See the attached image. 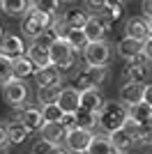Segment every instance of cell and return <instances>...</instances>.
Listing matches in <instances>:
<instances>
[{"label":"cell","instance_id":"6da1fadb","mask_svg":"<svg viewBox=\"0 0 152 154\" xmlns=\"http://www.w3.org/2000/svg\"><path fill=\"white\" fill-rule=\"evenodd\" d=\"M97 120H99V127L111 136V134H115V131L127 127V122H129V108L122 101H106V106L101 108Z\"/></svg>","mask_w":152,"mask_h":154},{"label":"cell","instance_id":"7a4b0ae2","mask_svg":"<svg viewBox=\"0 0 152 154\" xmlns=\"http://www.w3.org/2000/svg\"><path fill=\"white\" fill-rule=\"evenodd\" d=\"M76 55H78V53L74 51V46H71L67 39H58L55 44L51 46V64L60 71L71 69L74 62H76Z\"/></svg>","mask_w":152,"mask_h":154},{"label":"cell","instance_id":"3957f363","mask_svg":"<svg viewBox=\"0 0 152 154\" xmlns=\"http://www.w3.org/2000/svg\"><path fill=\"white\" fill-rule=\"evenodd\" d=\"M92 138H95V134L88 131V129H67V138H65V143H67V149H69V152L88 154L90 145H92Z\"/></svg>","mask_w":152,"mask_h":154},{"label":"cell","instance_id":"277c9868","mask_svg":"<svg viewBox=\"0 0 152 154\" xmlns=\"http://www.w3.org/2000/svg\"><path fill=\"white\" fill-rule=\"evenodd\" d=\"M83 58L88 67H95V69H104L111 58V46L106 42H95V44H88V48L83 51Z\"/></svg>","mask_w":152,"mask_h":154},{"label":"cell","instance_id":"5b68a950","mask_svg":"<svg viewBox=\"0 0 152 154\" xmlns=\"http://www.w3.org/2000/svg\"><path fill=\"white\" fill-rule=\"evenodd\" d=\"M104 78H106V67L104 69H95V67H85V69H81L78 74H76L74 78V88L78 92H85V90H92V88H97L99 83H104Z\"/></svg>","mask_w":152,"mask_h":154},{"label":"cell","instance_id":"8992f818","mask_svg":"<svg viewBox=\"0 0 152 154\" xmlns=\"http://www.w3.org/2000/svg\"><path fill=\"white\" fill-rule=\"evenodd\" d=\"M111 138V143H113V147L118 149V152H125V149H129L131 145H136L138 143V127L131 122H127L125 129H120V131H115V134L108 136Z\"/></svg>","mask_w":152,"mask_h":154},{"label":"cell","instance_id":"52a82bcc","mask_svg":"<svg viewBox=\"0 0 152 154\" xmlns=\"http://www.w3.org/2000/svg\"><path fill=\"white\" fill-rule=\"evenodd\" d=\"M2 97L9 106H23L25 97H28V88H25L23 81L19 78H12L7 85H2Z\"/></svg>","mask_w":152,"mask_h":154},{"label":"cell","instance_id":"ba28073f","mask_svg":"<svg viewBox=\"0 0 152 154\" xmlns=\"http://www.w3.org/2000/svg\"><path fill=\"white\" fill-rule=\"evenodd\" d=\"M0 55L9 60H19L25 55V44L19 35H5L0 42Z\"/></svg>","mask_w":152,"mask_h":154},{"label":"cell","instance_id":"9c48e42d","mask_svg":"<svg viewBox=\"0 0 152 154\" xmlns=\"http://www.w3.org/2000/svg\"><path fill=\"white\" fill-rule=\"evenodd\" d=\"M58 108L62 110L65 115H76L81 110V92L76 88H62L60 99H58Z\"/></svg>","mask_w":152,"mask_h":154},{"label":"cell","instance_id":"30bf717a","mask_svg":"<svg viewBox=\"0 0 152 154\" xmlns=\"http://www.w3.org/2000/svg\"><path fill=\"white\" fill-rule=\"evenodd\" d=\"M145 88H147V85H143V83H125V85L120 88V101L125 103L127 108H131V106H138V103H143Z\"/></svg>","mask_w":152,"mask_h":154},{"label":"cell","instance_id":"8fae6325","mask_svg":"<svg viewBox=\"0 0 152 154\" xmlns=\"http://www.w3.org/2000/svg\"><path fill=\"white\" fill-rule=\"evenodd\" d=\"M19 122L23 124L28 131H42V129L46 127L44 115H42V108H37V106H28V108L21 110Z\"/></svg>","mask_w":152,"mask_h":154},{"label":"cell","instance_id":"7c38bea8","mask_svg":"<svg viewBox=\"0 0 152 154\" xmlns=\"http://www.w3.org/2000/svg\"><path fill=\"white\" fill-rule=\"evenodd\" d=\"M125 37L136 39V42H143V44H145L147 39L152 37L147 21H145V19H129V21L125 23Z\"/></svg>","mask_w":152,"mask_h":154},{"label":"cell","instance_id":"4fadbf2b","mask_svg":"<svg viewBox=\"0 0 152 154\" xmlns=\"http://www.w3.org/2000/svg\"><path fill=\"white\" fill-rule=\"evenodd\" d=\"M104 106H106V101L101 99V94H99L97 88L81 92V110H88V113H92V115L99 117V113H101Z\"/></svg>","mask_w":152,"mask_h":154},{"label":"cell","instance_id":"5bb4252c","mask_svg":"<svg viewBox=\"0 0 152 154\" xmlns=\"http://www.w3.org/2000/svg\"><path fill=\"white\" fill-rule=\"evenodd\" d=\"M108 30V23L106 21L97 19V16H90V21L85 23L83 32H85V37H88L90 44H95V42H104V35Z\"/></svg>","mask_w":152,"mask_h":154},{"label":"cell","instance_id":"9a60e30c","mask_svg":"<svg viewBox=\"0 0 152 154\" xmlns=\"http://www.w3.org/2000/svg\"><path fill=\"white\" fill-rule=\"evenodd\" d=\"M35 83L37 88H55V85L62 83V76H60V69H55L53 64L46 67V69H39L37 76H35ZM62 88V85H60Z\"/></svg>","mask_w":152,"mask_h":154},{"label":"cell","instance_id":"2e32d148","mask_svg":"<svg viewBox=\"0 0 152 154\" xmlns=\"http://www.w3.org/2000/svg\"><path fill=\"white\" fill-rule=\"evenodd\" d=\"M145 51V44L143 42H136V39H129V37H125V39H120V44H118V55H120L122 60H134L136 55H141V53Z\"/></svg>","mask_w":152,"mask_h":154},{"label":"cell","instance_id":"e0dca14e","mask_svg":"<svg viewBox=\"0 0 152 154\" xmlns=\"http://www.w3.org/2000/svg\"><path fill=\"white\" fill-rule=\"evenodd\" d=\"M28 58L32 60V64H35L37 69H46V67H51V51H49V48H42V46H37V44L28 46Z\"/></svg>","mask_w":152,"mask_h":154},{"label":"cell","instance_id":"ac0fdd59","mask_svg":"<svg viewBox=\"0 0 152 154\" xmlns=\"http://www.w3.org/2000/svg\"><path fill=\"white\" fill-rule=\"evenodd\" d=\"M62 21L67 23L69 30H83L85 23L90 21V16L83 12V9H67V12L62 14Z\"/></svg>","mask_w":152,"mask_h":154},{"label":"cell","instance_id":"d6986e66","mask_svg":"<svg viewBox=\"0 0 152 154\" xmlns=\"http://www.w3.org/2000/svg\"><path fill=\"white\" fill-rule=\"evenodd\" d=\"M37 67L32 64V60L28 58V55H23V58L14 60V78H19V81H23V78H30V76H37Z\"/></svg>","mask_w":152,"mask_h":154},{"label":"cell","instance_id":"ffe728a7","mask_svg":"<svg viewBox=\"0 0 152 154\" xmlns=\"http://www.w3.org/2000/svg\"><path fill=\"white\" fill-rule=\"evenodd\" d=\"M150 74V67H138V64H125V83H143L145 85V78Z\"/></svg>","mask_w":152,"mask_h":154},{"label":"cell","instance_id":"44dd1931","mask_svg":"<svg viewBox=\"0 0 152 154\" xmlns=\"http://www.w3.org/2000/svg\"><path fill=\"white\" fill-rule=\"evenodd\" d=\"M88 154H120V152L113 147V143H111V138H108V136L95 134V138H92V145H90Z\"/></svg>","mask_w":152,"mask_h":154},{"label":"cell","instance_id":"7402d4cb","mask_svg":"<svg viewBox=\"0 0 152 154\" xmlns=\"http://www.w3.org/2000/svg\"><path fill=\"white\" fill-rule=\"evenodd\" d=\"M42 138L49 140L51 145H58L60 140L67 138V129H65L62 124H46V127L42 129Z\"/></svg>","mask_w":152,"mask_h":154},{"label":"cell","instance_id":"603a6c76","mask_svg":"<svg viewBox=\"0 0 152 154\" xmlns=\"http://www.w3.org/2000/svg\"><path fill=\"white\" fill-rule=\"evenodd\" d=\"M60 92H62L60 85H55V88H37V101L42 103V108L44 106H53L60 99Z\"/></svg>","mask_w":152,"mask_h":154},{"label":"cell","instance_id":"cb8c5ba5","mask_svg":"<svg viewBox=\"0 0 152 154\" xmlns=\"http://www.w3.org/2000/svg\"><path fill=\"white\" fill-rule=\"evenodd\" d=\"M28 134H30V131H28V129H25L19 120H14V122L7 124V136H9V143H12V145L23 143L25 138H28Z\"/></svg>","mask_w":152,"mask_h":154},{"label":"cell","instance_id":"d4e9b609","mask_svg":"<svg viewBox=\"0 0 152 154\" xmlns=\"http://www.w3.org/2000/svg\"><path fill=\"white\" fill-rule=\"evenodd\" d=\"M30 9H32V2H25V0H5V12L9 16H25Z\"/></svg>","mask_w":152,"mask_h":154},{"label":"cell","instance_id":"484cf974","mask_svg":"<svg viewBox=\"0 0 152 154\" xmlns=\"http://www.w3.org/2000/svg\"><path fill=\"white\" fill-rule=\"evenodd\" d=\"M95 124H99V120H97V115H92V113H88V110H78L74 115V127L71 129H92Z\"/></svg>","mask_w":152,"mask_h":154},{"label":"cell","instance_id":"4316f807","mask_svg":"<svg viewBox=\"0 0 152 154\" xmlns=\"http://www.w3.org/2000/svg\"><path fill=\"white\" fill-rule=\"evenodd\" d=\"M67 42L74 46V51H76V53L85 51V48H88V44H90L83 30H69V35H67Z\"/></svg>","mask_w":152,"mask_h":154},{"label":"cell","instance_id":"83f0119b","mask_svg":"<svg viewBox=\"0 0 152 154\" xmlns=\"http://www.w3.org/2000/svg\"><path fill=\"white\" fill-rule=\"evenodd\" d=\"M42 115H44L46 124H60L65 120V113L58 108V103H53V106H44V108H42Z\"/></svg>","mask_w":152,"mask_h":154},{"label":"cell","instance_id":"f1b7e54d","mask_svg":"<svg viewBox=\"0 0 152 154\" xmlns=\"http://www.w3.org/2000/svg\"><path fill=\"white\" fill-rule=\"evenodd\" d=\"M14 78V60L0 55V85H7Z\"/></svg>","mask_w":152,"mask_h":154},{"label":"cell","instance_id":"f546056e","mask_svg":"<svg viewBox=\"0 0 152 154\" xmlns=\"http://www.w3.org/2000/svg\"><path fill=\"white\" fill-rule=\"evenodd\" d=\"M58 2L55 0H39V2H35V9H39V12H46V14H58Z\"/></svg>","mask_w":152,"mask_h":154},{"label":"cell","instance_id":"4dcf8cb0","mask_svg":"<svg viewBox=\"0 0 152 154\" xmlns=\"http://www.w3.org/2000/svg\"><path fill=\"white\" fill-rule=\"evenodd\" d=\"M138 143H145V145H152V122L138 127Z\"/></svg>","mask_w":152,"mask_h":154},{"label":"cell","instance_id":"1f68e13d","mask_svg":"<svg viewBox=\"0 0 152 154\" xmlns=\"http://www.w3.org/2000/svg\"><path fill=\"white\" fill-rule=\"evenodd\" d=\"M53 147H55V145H51L49 140L39 138V140L32 145V154H51V152H53Z\"/></svg>","mask_w":152,"mask_h":154},{"label":"cell","instance_id":"d6a6232c","mask_svg":"<svg viewBox=\"0 0 152 154\" xmlns=\"http://www.w3.org/2000/svg\"><path fill=\"white\" fill-rule=\"evenodd\" d=\"M9 136H7V127H0V154H7L9 149Z\"/></svg>","mask_w":152,"mask_h":154},{"label":"cell","instance_id":"836d02e7","mask_svg":"<svg viewBox=\"0 0 152 154\" xmlns=\"http://www.w3.org/2000/svg\"><path fill=\"white\" fill-rule=\"evenodd\" d=\"M141 9H143V16L150 21L152 19V0H143V2H141Z\"/></svg>","mask_w":152,"mask_h":154},{"label":"cell","instance_id":"e575fe53","mask_svg":"<svg viewBox=\"0 0 152 154\" xmlns=\"http://www.w3.org/2000/svg\"><path fill=\"white\" fill-rule=\"evenodd\" d=\"M143 103H147V106L152 108V85H147V88H145V97H143Z\"/></svg>","mask_w":152,"mask_h":154},{"label":"cell","instance_id":"d590c367","mask_svg":"<svg viewBox=\"0 0 152 154\" xmlns=\"http://www.w3.org/2000/svg\"><path fill=\"white\" fill-rule=\"evenodd\" d=\"M143 53H145V55H147V60L152 62V37L145 42V51H143Z\"/></svg>","mask_w":152,"mask_h":154},{"label":"cell","instance_id":"8d00e7d4","mask_svg":"<svg viewBox=\"0 0 152 154\" xmlns=\"http://www.w3.org/2000/svg\"><path fill=\"white\" fill-rule=\"evenodd\" d=\"M51 154H69V152H67V149H65V147H60V145H55V147H53V152H51Z\"/></svg>","mask_w":152,"mask_h":154},{"label":"cell","instance_id":"74e56055","mask_svg":"<svg viewBox=\"0 0 152 154\" xmlns=\"http://www.w3.org/2000/svg\"><path fill=\"white\" fill-rule=\"evenodd\" d=\"M147 26H150V35H152V19H150V21H147Z\"/></svg>","mask_w":152,"mask_h":154},{"label":"cell","instance_id":"f35d334b","mask_svg":"<svg viewBox=\"0 0 152 154\" xmlns=\"http://www.w3.org/2000/svg\"><path fill=\"white\" fill-rule=\"evenodd\" d=\"M2 37H5V35H2V28H0V42H2Z\"/></svg>","mask_w":152,"mask_h":154},{"label":"cell","instance_id":"ab89813d","mask_svg":"<svg viewBox=\"0 0 152 154\" xmlns=\"http://www.w3.org/2000/svg\"><path fill=\"white\" fill-rule=\"evenodd\" d=\"M150 154H152V145H150Z\"/></svg>","mask_w":152,"mask_h":154}]
</instances>
